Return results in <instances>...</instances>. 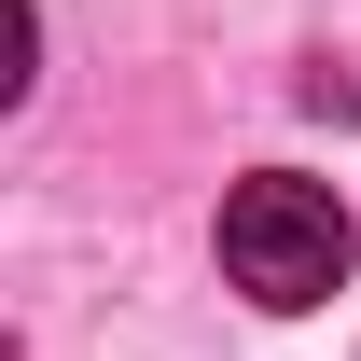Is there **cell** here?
Masks as SVG:
<instances>
[{
	"instance_id": "6da1fadb",
	"label": "cell",
	"mask_w": 361,
	"mask_h": 361,
	"mask_svg": "<svg viewBox=\"0 0 361 361\" xmlns=\"http://www.w3.org/2000/svg\"><path fill=\"white\" fill-rule=\"evenodd\" d=\"M348 209H334V195H319V180H236L223 195V278L236 292H250V306H319V292H334V278H348Z\"/></svg>"
}]
</instances>
